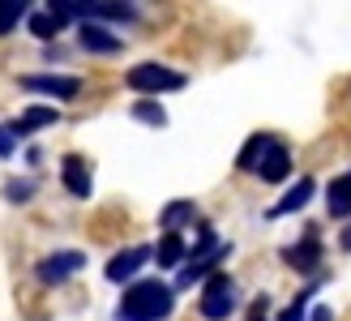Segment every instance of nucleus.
<instances>
[{
	"label": "nucleus",
	"instance_id": "11",
	"mask_svg": "<svg viewBox=\"0 0 351 321\" xmlns=\"http://www.w3.org/2000/svg\"><path fill=\"white\" fill-rule=\"evenodd\" d=\"M313 193H317V180H313V176H300V180H295V185L283 193V198L270 206L266 219H287V214H300V210L313 202Z\"/></svg>",
	"mask_w": 351,
	"mask_h": 321
},
{
	"label": "nucleus",
	"instance_id": "20",
	"mask_svg": "<svg viewBox=\"0 0 351 321\" xmlns=\"http://www.w3.org/2000/svg\"><path fill=\"white\" fill-rule=\"evenodd\" d=\"M133 120H142V124H150V129H163V124H167V112H163V103L159 99H137L133 103Z\"/></svg>",
	"mask_w": 351,
	"mask_h": 321
},
{
	"label": "nucleus",
	"instance_id": "21",
	"mask_svg": "<svg viewBox=\"0 0 351 321\" xmlns=\"http://www.w3.org/2000/svg\"><path fill=\"white\" fill-rule=\"evenodd\" d=\"M26 30L34 34V39H43V43H51V39H56V34H60L64 26H60L56 17H51V13L43 9V13H30V17H26Z\"/></svg>",
	"mask_w": 351,
	"mask_h": 321
},
{
	"label": "nucleus",
	"instance_id": "5",
	"mask_svg": "<svg viewBox=\"0 0 351 321\" xmlns=\"http://www.w3.org/2000/svg\"><path fill=\"white\" fill-rule=\"evenodd\" d=\"M17 86L30 95H47L56 103H69L82 95V78H69V73H26V78H17Z\"/></svg>",
	"mask_w": 351,
	"mask_h": 321
},
{
	"label": "nucleus",
	"instance_id": "16",
	"mask_svg": "<svg viewBox=\"0 0 351 321\" xmlns=\"http://www.w3.org/2000/svg\"><path fill=\"white\" fill-rule=\"evenodd\" d=\"M193 219H197V202H189V198H176V202H167V206L159 210V227H163V231H180V227H189Z\"/></svg>",
	"mask_w": 351,
	"mask_h": 321
},
{
	"label": "nucleus",
	"instance_id": "18",
	"mask_svg": "<svg viewBox=\"0 0 351 321\" xmlns=\"http://www.w3.org/2000/svg\"><path fill=\"white\" fill-rule=\"evenodd\" d=\"M270 141H274V133H253L249 141H244V150L236 154V167H240V171H253V163H257L261 154H266Z\"/></svg>",
	"mask_w": 351,
	"mask_h": 321
},
{
	"label": "nucleus",
	"instance_id": "8",
	"mask_svg": "<svg viewBox=\"0 0 351 321\" xmlns=\"http://www.w3.org/2000/svg\"><path fill=\"white\" fill-rule=\"evenodd\" d=\"M146 261H150V248H146V244H133V248H120V253L103 265V274H108V283L125 287V283H133L137 274H142Z\"/></svg>",
	"mask_w": 351,
	"mask_h": 321
},
{
	"label": "nucleus",
	"instance_id": "25",
	"mask_svg": "<svg viewBox=\"0 0 351 321\" xmlns=\"http://www.w3.org/2000/svg\"><path fill=\"white\" fill-rule=\"evenodd\" d=\"M266 309H270V300H266V296H257V300H253V313H249V321H270V317H266Z\"/></svg>",
	"mask_w": 351,
	"mask_h": 321
},
{
	"label": "nucleus",
	"instance_id": "14",
	"mask_svg": "<svg viewBox=\"0 0 351 321\" xmlns=\"http://www.w3.org/2000/svg\"><path fill=\"white\" fill-rule=\"evenodd\" d=\"M60 120V112L56 107H47V103H34V107H26L22 116H17L9 129H13V137H30V133H39V129H51V124Z\"/></svg>",
	"mask_w": 351,
	"mask_h": 321
},
{
	"label": "nucleus",
	"instance_id": "27",
	"mask_svg": "<svg viewBox=\"0 0 351 321\" xmlns=\"http://www.w3.org/2000/svg\"><path fill=\"white\" fill-rule=\"evenodd\" d=\"M77 5H82V9H90V5H95V0H77Z\"/></svg>",
	"mask_w": 351,
	"mask_h": 321
},
{
	"label": "nucleus",
	"instance_id": "13",
	"mask_svg": "<svg viewBox=\"0 0 351 321\" xmlns=\"http://www.w3.org/2000/svg\"><path fill=\"white\" fill-rule=\"evenodd\" d=\"M150 257L159 261V270H180L184 257H189V240L180 236V231H163L159 244L150 248Z\"/></svg>",
	"mask_w": 351,
	"mask_h": 321
},
{
	"label": "nucleus",
	"instance_id": "10",
	"mask_svg": "<svg viewBox=\"0 0 351 321\" xmlns=\"http://www.w3.org/2000/svg\"><path fill=\"white\" fill-rule=\"evenodd\" d=\"M77 43H82V51H90V56H116L120 47V34H112L103 22H82L77 26Z\"/></svg>",
	"mask_w": 351,
	"mask_h": 321
},
{
	"label": "nucleus",
	"instance_id": "1",
	"mask_svg": "<svg viewBox=\"0 0 351 321\" xmlns=\"http://www.w3.org/2000/svg\"><path fill=\"white\" fill-rule=\"evenodd\" d=\"M176 313V287L163 278H133L112 313V321H167Z\"/></svg>",
	"mask_w": 351,
	"mask_h": 321
},
{
	"label": "nucleus",
	"instance_id": "4",
	"mask_svg": "<svg viewBox=\"0 0 351 321\" xmlns=\"http://www.w3.org/2000/svg\"><path fill=\"white\" fill-rule=\"evenodd\" d=\"M82 270H86V253H77V248H56V253H47L34 265V278H39L43 287H60V283H69Z\"/></svg>",
	"mask_w": 351,
	"mask_h": 321
},
{
	"label": "nucleus",
	"instance_id": "23",
	"mask_svg": "<svg viewBox=\"0 0 351 321\" xmlns=\"http://www.w3.org/2000/svg\"><path fill=\"white\" fill-rule=\"evenodd\" d=\"M13 154H17V137L9 124H0V158H13Z\"/></svg>",
	"mask_w": 351,
	"mask_h": 321
},
{
	"label": "nucleus",
	"instance_id": "3",
	"mask_svg": "<svg viewBox=\"0 0 351 321\" xmlns=\"http://www.w3.org/2000/svg\"><path fill=\"white\" fill-rule=\"evenodd\" d=\"M125 86L137 91V95H146V99H159V95H171V91H184L189 78L180 73V69H171V64L142 60V64H133L125 73Z\"/></svg>",
	"mask_w": 351,
	"mask_h": 321
},
{
	"label": "nucleus",
	"instance_id": "24",
	"mask_svg": "<svg viewBox=\"0 0 351 321\" xmlns=\"http://www.w3.org/2000/svg\"><path fill=\"white\" fill-rule=\"evenodd\" d=\"M304 321H335V309H330V305H313Z\"/></svg>",
	"mask_w": 351,
	"mask_h": 321
},
{
	"label": "nucleus",
	"instance_id": "17",
	"mask_svg": "<svg viewBox=\"0 0 351 321\" xmlns=\"http://www.w3.org/2000/svg\"><path fill=\"white\" fill-rule=\"evenodd\" d=\"M86 13H90V22H137L133 0H95Z\"/></svg>",
	"mask_w": 351,
	"mask_h": 321
},
{
	"label": "nucleus",
	"instance_id": "9",
	"mask_svg": "<svg viewBox=\"0 0 351 321\" xmlns=\"http://www.w3.org/2000/svg\"><path fill=\"white\" fill-rule=\"evenodd\" d=\"M60 185L69 189V198L86 202L95 193V171H90V163H86L82 154H64L60 158Z\"/></svg>",
	"mask_w": 351,
	"mask_h": 321
},
{
	"label": "nucleus",
	"instance_id": "6",
	"mask_svg": "<svg viewBox=\"0 0 351 321\" xmlns=\"http://www.w3.org/2000/svg\"><path fill=\"white\" fill-rule=\"evenodd\" d=\"M322 257H326V248H322V240H317V231H313V227L295 244L283 248V261L291 265L295 274H317L322 270Z\"/></svg>",
	"mask_w": 351,
	"mask_h": 321
},
{
	"label": "nucleus",
	"instance_id": "12",
	"mask_svg": "<svg viewBox=\"0 0 351 321\" xmlns=\"http://www.w3.org/2000/svg\"><path fill=\"white\" fill-rule=\"evenodd\" d=\"M223 257H232V244H219L210 257H193V261H184L180 265V274H176V287H193V283H202V278H210L223 265Z\"/></svg>",
	"mask_w": 351,
	"mask_h": 321
},
{
	"label": "nucleus",
	"instance_id": "19",
	"mask_svg": "<svg viewBox=\"0 0 351 321\" xmlns=\"http://www.w3.org/2000/svg\"><path fill=\"white\" fill-rule=\"evenodd\" d=\"M26 13H30V0H0V39L22 26Z\"/></svg>",
	"mask_w": 351,
	"mask_h": 321
},
{
	"label": "nucleus",
	"instance_id": "7",
	"mask_svg": "<svg viewBox=\"0 0 351 321\" xmlns=\"http://www.w3.org/2000/svg\"><path fill=\"white\" fill-rule=\"evenodd\" d=\"M253 176H257L261 185H283L287 176H291V150H287L283 137H274L270 146H266V154L253 163Z\"/></svg>",
	"mask_w": 351,
	"mask_h": 321
},
{
	"label": "nucleus",
	"instance_id": "22",
	"mask_svg": "<svg viewBox=\"0 0 351 321\" xmlns=\"http://www.w3.org/2000/svg\"><path fill=\"white\" fill-rule=\"evenodd\" d=\"M34 198V180H9L5 185V202L9 206H22V202H30Z\"/></svg>",
	"mask_w": 351,
	"mask_h": 321
},
{
	"label": "nucleus",
	"instance_id": "2",
	"mask_svg": "<svg viewBox=\"0 0 351 321\" xmlns=\"http://www.w3.org/2000/svg\"><path fill=\"white\" fill-rule=\"evenodd\" d=\"M240 309V287L227 270H215L210 278H202V296H197V317L202 321H227Z\"/></svg>",
	"mask_w": 351,
	"mask_h": 321
},
{
	"label": "nucleus",
	"instance_id": "26",
	"mask_svg": "<svg viewBox=\"0 0 351 321\" xmlns=\"http://www.w3.org/2000/svg\"><path fill=\"white\" fill-rule=\"evenodd\" d=\"M339 244H343V248H347V253H351V223L343 227V236H339Z\"/></svg>",
	"mask_w": 351,
	"mask_h": 321
},
{
	"label": "nucleus",
	"instance_id": "15",
	"mask_svg": "<svg viewBox=\"0 0 351 321\" xmlns=\"http://www.w3.org/2000/svg\"><path fill=\"white\" fill-rule=\"evenodd\" d=\"M326 214L330 219H351V176H335L326 185Z\"/></svg>",
	"mask_w": 351,
	"mask_h": 321
}]
</instances>
